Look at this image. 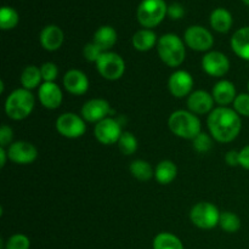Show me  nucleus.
Returning <instances> with one entry per match:
<instances>
[{"instance_id": "nucleus-1", "label": "nucleus", "mask_w": 249, "mask_h": 249, "mask_svg": "<svg viewBox=\"0 0 249 249\" xmlns=\"http://www.w3.org/2000/svg\"><path fill=\"white\" fill-rule=\"evenodd\" d=\"M209 133L218 142H231L235 140L242 129L241 116L228 106L215 107L207 119Z\"/></svg>"}, {"instance_id": "nucleus-2", "label": "nucleus", "mask_w": 249, "mask_h": 249, "mask_svg": "<svg viewBox=\"0 0 249 249\" xmlns=\"http://www.w3.org/2000/svg\"><path fill=\"white\" fill-rule=\"evenodd\" d=\"M168 126L175 136L185 140H194L199 133H202L201 121L198 117L185 109L173 112L168 119Z\"/></svg>"}, {"instance_id": "nucleus-3", "label": "nucleus", "mask_w": 249, "mask_h": 249, "mask_svg": "<svg viewBox=\"0 0 249 249\" xmlns=\"http://www.w3.org/2000/svg\"><path fill=\"white\" fill-rule=\"evenodd\" d=\"M158 56L168 67H179L186 57L185 44L177 34L168 33L160 36L157 43Z\"/></svg>"}, {"instance_id": "nucleus-4", "label": "nucleus", "mask_w": 249, "mask_h": 249, "mask_svg": "<svg viewBox=\"0 0 249 249\" xmlns=\"http://www.w3.org/2000/svg\"><path fill=\"white\" fill-rule=\"evenodd\" d=\"M36 105L31 90L24 88L14 90L5 100V113L12 121H23L31 116Z\"/></svg>"}, {"instance_id": "nucleus-5", "label": "nucleus", "mask_w": 249, "mask_h": 249, "mask_svg": "<svg viewBox=\"0 0 249 249\" xmlns=\"http://www.w3.org/2000/svg\"><path fill=\"white\" fill-rule=\"evenodd\" d=\"M168 14V6L164 0H142L136 11L138 21L143 28L157 27Z\"/></svg>"}, {"instance_id": "nucleus-6", "label": "nucleus", "mask_w": 249, "mask_h": 249, "mask_svg": "<svg viewBox=\"0 0 249 249\" xmlns=\"http://www.w3.org/2000/svg\"><path fill=\"white\" fill-rule=\"evenodd\" d=\"M220 214L218 207L211 202H199L191 208L190 220L198 229L211 230L219 225Z\"/></svg>"}, {"instance_id": "nucleus-7", "label": "nucleus", "mask_w": 249, "mask_h": 249, "mask_svg": "<svg viewBox=\"0 0 249 249\" xmlns=\"http://www.w3.org/2000/svg\"><path fill=\"white\" fill-rule=\"evenodd\" d=\"M96 65L97 72L107 80H118L125 72V62L121 55L112 51H106L100 56Z\"/></svg>"}, {"instance_id": "nucleus-8", "label": "nucleus", "mask_w": 249, "mask_h": 249, "mask_svg": "<svg viewBox=\"0 0 249 249\" xmlns=\"http://www.w3.org/2000/svg\"><path fill=\"white\" fill-rule=\"evenodd\" d=\"M56 130L67 139H78L87 131V125L83 117L67 112L62 113L56 119Z\"/></svg>"}, {"instance_id": "nucleus-9", "label": "nucleus", "mask_w": 249, "mask_h": 249, "mask_svg": "<svg viewBox=\"0 0 249 249\" xmlns=\"http://www.w3.org/2000/svg\"><path fill=\"white\" fill-rule=\"evenodd\" d=\"M185 44L195 51L206 53L214 45V38L211 32L202 26H191L184 34Z\"/></svg>"}, {"instance_id": "nucleus-10", "label": "nucleus", "mask_w": 249, "mask_h": 249, "mask_svg": "<svg viewBox=\"0 0 249 249\" xmlns=\"http://www.w3.org/2000/svg\"><path fill=\"white\" fill-rule=\"evenodd\" d=\"M123 130L122 125L117 119L107 117L104 121L96 123L94 128V135L102 145H113L121 139Z\"/></svg>"}, {"instance_id": "nucleus-11", "label": "nucleus", "mask_w": 249, "mask_h": 249, "mask_svg": "<svg viewBox=\"0 0 249 249\" xmlns=\"http://www.w3.org/2000/svg\"><path fill=\"white\" fill-rule=\"evenodd\" d=\"M202 68L212 77H224L230 70V60L220 51H209L202 57Z\"/></svg>"}, {"instance_id": "nucleus-12", "label": "nucleus", "mask_w": 249, "mask_h": 249, "mask_svg": "<svg viewBox=\"0 0 249 249\" xmlns=\"http://www.w3.org/2000/svg\"><path fill=\"white\" fill-rule=\"evenodd\" d=\"M7 156L16 164H31L38 158L36 146L27 141H16L7 147Z\"/></svg>"}, {"instance_id": "nucleus-13", "label": "nucleus", "mask_w": 249, "mask_h": 249, "mask_svg": "<svg viewBox=\"0 0 249 249\" xmlns=\"http://www.w3.org/2000/svg\"><path fill=\"white\" fill-rule=\"evenodd\" d=\"M194 78L187 71L178 70L172 73L168 80V88H169L170 94L178 99H182L185 96H189L192 92L194 88Z\"/></svg>"}, {"instance_id": "nucleus-14", "label": "nucleus", "mask_w": 249, "mask_h": 249, "mask_svg": "<svg viewBox=\"0 0 249 249\" xmlns=\"http://www.w3.org/2000/svg\"><path fill=\"white\" fill-rule=\"evenodd\" d=\"M108 101L104 99H91L82 107V117L89 123H99L112 113Z\"/></svg>"}, {"instance_id": "nucleus-15", "label": "nucleus", "mask_w": 249, "mask_h": 249, "mask_svg": "<svg viewBox=\"0 0 249 249\" xmlns=\"http://www.w3.org/2000/svg\"><path fill=\"white\" fill-rule=\"evenodd\" d=\"M38 97L41 106L48 109H56L62 104V90L55 82H44L39 87Z\"/></svg>"}, {"instance_id": "nucleus-16", "label": "nucleus", "mask_w": 249, "mask_h": 249, "mask_svg": "<svg viewBox=\"0 0 249 249\" xmlns=\"http://www.w3.org/2000/svg\"><path fill=\"white\" fill-rule=\"evenodd\" d=\"M214 102L213 96L208 91L195 90L187 96V108L195 114H207L214 109Z\"/></svg>"}, {"instance_id": "nucleus-17", "label": "nucleus", "mask_w": 249, "mask_h": 249, "mask_svg": "<svg viewBox=\"0 0 249 249\" xmlns=\"http://www.w3.org/2000/svg\"><path fill=\"white\" fill-rule=\"evenodd\" d=\"M63 87L72 95H84L89 90V79L79 70H70L63 77Z\"/></svg>"}, {"instance_id": "nucleus-18", "label": "nucleus", "mask_w": 249, "mask_h": 249, "mask_svg": "<svg viewBox=\"0 0 249 249\" xmlns=\"http://www.w3.org/2000/svg\"><path fill=\"white\" fill-rule=\"evenodd\" d=\"M63 39H65V36H63L62 29L55 24H49V26L44 27L39 36L41 46L46 51L58 50L62 46Z\"/></svg>"}, {"instance_id": "nucleus-19", "label": "nucleus", "mask_w": 249, "mask_h": 249, "mask_svg": "<svg viewBox=\"0 0 249 249\" xmlns=\"http://www.w3.org/2000/svg\"><path fill=\"white\" fill-rule=\"evenodd\" d=\"M212 96L219 106H228V105L233 104L236 96H237L235 85L230 80H220L214 85L213 90H212Z\"/></svg>"}, {"instance_id": "nucleus-20", "label": "nucleus", "mask_w": 249, "mask_h": 249, "mask_svg": "<svg viewBox=\"0 0 249 249\" xmlns=\"http://www.w3.org/2000/svg\"><path fill=\"white\" fill-rule=\"evenodd\" d=\"M231 49L240 58L249 61V26L237 29L231 36Z\"/></svg>"}, {"instance_id": "nucleus-21", "label": "nucleus", "mask_w": 249, "mask_h": 249, "mask_svg": "<svg viewBox=\"0 0 249 249\" xmlns=\"http://www.w3.org/2000/svg\"><path fill=\"white\" fill-rule=\"evenodd\" d=\"M117 32L111 26H102L94 33L92 43L96 44L104 53L109 51L117 43Z\"/></svg>"}, {"instance_id": "nucleus-22", "label": "nucleus", "mask_w": 249, "mask_h": 249, "mask_svg": "<svg viewBox=\"0 0 249 249\" xmlns=\"http://www.w3.org/2000/svg\"><path fill=\"white\" fill-rule=\"evenodd\" d=\"M131 43H133L135 50L145 53V51H150L151 49L155 48L156 44L158 43V39L152 29L143 28L134 34L131 38Z\"/></svg>"}, {"instance_id": "nucleus-23", "label": "nucleus", "mask_w": 249, "mask_h": 249, "mask_svg": "<svg viewBox=\"0 0 249 249\" xmlns=\"http://www.w3.org/2000/svg\"><path fill=\"white\" fill-rule=\"evenodd\" d=\"M211 26L219 33H228L233 23L232 15L223 7H218L211 14Z\"/></svg>"}, {"instance_id": "nucleus-24", "label": "nucleus", "mask_w": 249, "mask_h": 249, "mask_svg": "<svg viewBox=\"0 0 249 249\" xmlns=\"http://www.w3.org/2000/svg\"><path fill=\"white\" fill-rule=\"evenodd\" d=\"M178 175V168L174 162L164 160L157 164L155 169V178L160 185H169Z\"/></svg>"}, {"instance_id": "nucleus-25", "label": "nucleus", "mask_w": 249, "mask_h": 249, "mask_svg": "<svg viewBox=\"0 0 249 249\" xmlns=\"http://www.w3.org/2000/svg\"><path fill=\"white\" fill-rule=\"evenodd\" d=\"M43 80L41 77L40 67L34 65H29L22 71L21 73V84L24 89L33 90L36 87H40V82Z\"/></svg>"}, {"instance_id": "nucleus-26", "label": "nucleus", "mask_w": 249, "mask_h": 249, "mask_svg": "<svg viewBox=\"0 0 249 249\" xmlns=\"http://www.w3.org/2000/svg\"><path fill=\"white\" fill-rule=\"evenodd\" d=\"M153 249H184L181 240L170 232H160L153 238Z\"/></svg>"}, {"instance_id": "nucleus-27", "label": "nucleus", "mask_w": 249, "mask_h": 249, "mask_svg": "<svg viewBox=\"0 0 249 249\" xmlns=\"http://www.w3.org/2000/svg\"><path fill=\"white\" fill-rule=\"evenodd\" d=\"M131 175L140 181H148L152 177H155V170L152 165L143 160H135L130 163L129 167Z\"/></svg>"}, {"instance_id": "nucleus-28", "label": "nucleus", "mask_w": 249, "mask_h": 249, "mask_svg": "<svg viewBox=\"0 0 249 249\" xmlns=\"http://www.w3.org/2000/svg\"><path fill=\"white\" fill-rule=\"evenodd\" d=\"M219 226L228 233H235L241 229V219L232 212H224L220 214Z\"/></svg>"}, {"instance_id": "nucleus-29", "label": "nucleus", "mask_w": 249, "mask_h": 249, "mask_svg": "<svg viewBox=\"0 0 249 249\" xmlns=\"http://www.w3.org/2000/svg\"><path fill=\"white\" fill-rule=\"evenodd\" d=\"M19 16L15 9L10 6H4L0 10V28L7 31L12 29L18 24Z\"/></svg>"}, {"instance_id": "nucleus-30", "label": "nucleus", "mask_w": 249, "mask_h": 249, "mask_svg": "<svg viewBox=\"0 0 249 249\" xmlns=\"http://www.w3.org/2000/svg\"><path fill=\"white\" fill-rule=\"evenodd\" d=\"M117 143H118L121 152L125 156L134 155L138 150V139L130 131H123L121 139Z\"/></svg>"}, {"instance_id": "nucleus-31", "label": "nucleus", "mask_w": 249, "mask_h": 249, "mask_svg": "<svg viewBox=\"0 0 249 249\" xmlns=\"http://www.w3.org/2000/svg\"><path fill=\"white\" fill-rule=\"evenodd\" d=\"M192 146H194V148L197 152L207 153L213 147V138L209 134L202 131L192 140Z\"/></svg>"}, {"instance_id": "nucleus-32", "label": "nucleus", "mask_w": 249, "mask_h": 249, "mask_svg": "<svg viewBox=\"0 0 249 249\" xmlns=\"http://www.w3.org/2000/svg\"><path fill=\"white\" fill-rule=\"evenodd\" d=\"M31 241L23 233H15L7 240L5 249H29Z\"/></svg>"}, {"instance_id": "nucleus-33", "label": "nucleus", "mask_w": 249, "mask_h": 249, "mask_svg": "<svg viewBox=\"0 0 249 249\" xmlns=\"http://www.w3.org/2000/svg\"><path fill=\"white\" fill-rule=\"evenodd\" d=\"M233 109L241 117L249 118V92H242L236 96L235 101H233Z\"/></svg>"}, {"instance_id": "nucleus-34", "label": "nucleus", "mask_w": 249, "mask_h": 249, "mask_svg": "<svg viewBox=\"0 0 249 249\" xmlns=\"http://www.w3.org/2000/svg\"><path fill=\"white\" fill-rule=\"evenodd\" d=\"M102 53H104V51H102L96 44L92 43V41L91 43H88L87 45L84 46V49H83V56H84L85 60L89 61V62L96 63Z\"/></svg>"}, {"instance_id": "nucleus-35", "label": "nucleus", "mask_w": 249, "mask_h": 249, "mask_svg": "<svg viewBox=\"0 0 249 249\" xmlns=\"http://www.w3.org/2000/svg\"><path fill=\"white\" fill-rule=\"evenodd\" d=\"M40 72L44 82H55L58 75V68L53 62H45L41 65Z\"/></svg>"}, {"instance_id": "nucleus-36", "label": "nucleus", "mask_w": 249, "mask_h": 249, "mask_svg": "<svg viewBox=\"0 0 249 249\" xmlns=\"http://www.w3.org/2000/svg\"><path fill=\"white\" fill-rule=\"evenodd\" d=\"M14 139V131L9 125H1L0 128V147H6L7 145H11V141Z\"/></svg>"}, {"instance_id": "nucleus-37", "label": "nucleus", "mask_w": 249, "mask_h": 249, "mask_svg": "<svg viewBox=\"0 0 249 249\" xmlns=\"http://www.w3.org/2000/svg\"><path fill=\"white\" fill-rule=\"evenodd\" d=\"M168 16L173 19H180L185 15V9L179 2H173L168 6Z\"/></svg>"}, {"instance_id": "nucleus-38", "label": "nucleus", "mask_w": 249, "mask_h": 249, "mask_svg": "<svg viewBox=\"0 0 249 249\" xmlns=\"http://www.w3.org/2000/svg\"><path fill=\"white\" fill-rule=\"evenodd\" d=\"M225 162L230 167H237V165H240V151H229L225 156Z\"/></svg>"}, {"instance_id": "nucleus-39", "label": "nucleus", "mask_w": 249, "mask_h": 249, "mask_svg": "<svg viewBox=\"0 0 249 249\" xmlns=\"http://www.w3.org/2000/svg\"><path fill=\"white\" fill-rule=\"evenodd\" d=\"M240 167H242L246 170H249V145L245 146L240 151Z\"/></svg>"}, {"instance_id": "nucleus-40", "label": "nucleus", "mask_w": 249, "mask_h": 249, "mask_svg": "<svg viewBox=\"0 0 249 249\" xmlns=\"http://www.w3.org/2000/svg\"><path fill=\"white\" fill-rule=\"evenodd\" d=\"M9 158L7 156V151L4 147H0V167L4 168L6 164V160Z\"/></svg>"}, {"instance_id": "nucleus-41", "label": "nucleus", "mask_w": 249, "mask_h": 249, "mask_svg": "<svg viewBox=\"0 0 249 249\" xmlns=\"http://www.w3.org/2000/svg\"><path fill=\"white\" fill-rule=\"evenodd\" d=\"M242 1H243V2H245V4H246V5H248V6H249V0H242Z\"/></svg>"}, {"instance_id": "nucleus-42", "label": "nucleus", "mask_w": 249, "mask_h": 249, "mask_svg": "<svg viewBox=\"0 0 249 249\" xmlns=\"http://www.w3.org/2000/svg\"><path fill=\"white\" fill-rule=\"evenodd\" d=\"M248 92H249V80H248Z\"/></svg>"}]
</instances>
